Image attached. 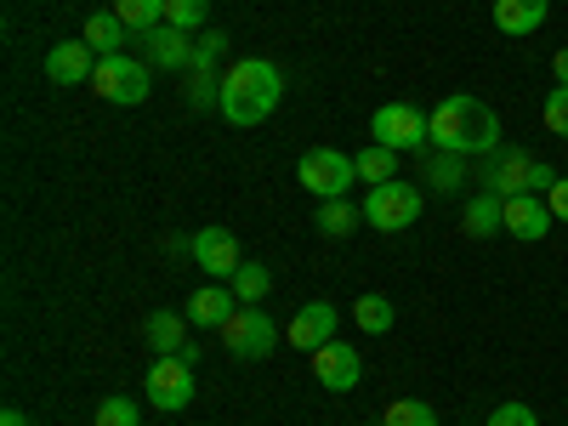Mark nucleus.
Listing matches in <instances>:
<instances>
[{
  "instance_id": "obj_30",
  "label": "nucleus",
  "mask_w": 568,
  "mask_h": 426,
  "mask_svg": "<svg viewBox=\"0 0 568 426\" xmlns=\"http://www.w3.org/2000/svg\"><path fill=\"white\" fill-rule=\"evenodd\" d=\"M540 120H546V131H551V136H562V142H568V85H551V91H546Z\"/></svg>"
},
{
  "instance_id": "obj_10",
  "label": "nucleus",
  "mask_w": 568,
  "mask_h": 426,
  "mask_svg": "<svg viewBox=\"0 0 568 426\" xmlns=\"http://www.w3.org/2000/svg\"><path fill=\"white\" fill-rule=\"evenodd\" d=\"M187 256H194V267H205L216 284H227L233 273L245 267V251H240V233H233V227H200Z\"/></svg>"
},
{
  "instance_id": "obj_29",
  "label": "nucleus",
  "mask_w": 568,
  "mask_h": 426,
  "mask_svg": "<svg viewBox=\"0 0 568 426\" xmlns=\"http://www.w3.org/2000/svg\"><path fill=\"white\" fill-rule=\"evenodd\" d=\"M227 45H233V34H222V29L194 34V74H211V69L227 58Z\"/></svg>"
},
{
  "instance_id": "obj_23",
  "label": "nucleus",
  "mask_w": 568,
  "mask_h": 426,
  "mask_svg": "<svg viewBox=\"0 0 568 426\" xmlns=\"http://www.w3.org/2000/svg\"><path fill=\"white\" fill-rule=\"evenodd\" d=\"M353 324L364 329V336H387V329L398 324V307H393L387 296H375V291H369V296L353 302Z\"/></svg>"
},
{
  "instance_id": "obj_7",
  "label": "nucleus",
  "mask_w": 568,
  "mask_h": 426,
  "mask_svg": "<svg viewBox=\"0 0 568 426\" xmlns=\"http://www.w3.org/2000/svg\"><path fill=\"white\" fill-rule=\"evenodd\" d=\"M562 171H551V165H540V160H529V154H517V149H506V154H495V165H489V194H500V200H517V194H551V182H557Z\"/></svg>"
},
{
  "instance_id": "obj_5",
  "label": "nucleus",
  "mask_w": 568,
  "mask_h": 426,
  "mask_svg": "<svg viewBox=\"0 0 568 426\" xmlns=\"http://www.w3.org/2000/svg\"><path fill=\"white\" fill-rule=\"evenodd\" d=\"M358 211H364L369 227H382V233H409V227L420 222V187L404 182V176H393V182H382V187H369Z\"/></svg>"
},
{
  "instance_id": "obj_28",
  "label": "nucleus",
  "mask_w": 568,
  "mask_h": 426,
  "mask_svg": "<svg viewBox=\"0 0 568 426\" xmlns=\"http://www.w3.org/2000/svg\"><path fill=\"white\" fill-rule=\"evenodd\" d=\"M382 426H438V409L426 404V398H393Z\"/></svg>"
},
{
  "instance_id": "obj_22",
  "label": "nucleus",
  "mask_w": 568,
  "mask_h": 426,
  "mask_svg": "<svg viewBox=\"0 0 568 426\" xmlns=\"http://www.w3.org/2000/svg\"><path fill=\"white\" fill-rule=\"evenodd\" d=\"M358 222H364V211L347 205V200H318V216H313V227L324 233V240H347Z\"/></svg>"
},
{
  "instance_id": "obj_35",
  "label": "nucleus",
  "mask_w": 568,
  "mask_h": 426,
  "mask_svg": "<svg viewBox=\"0 0 568 426\" xmlns=\"http://www.w3.org/2000/svg\"><path fill=\"white\" fill-rule=\"evenodd\" d=\"M0 426H29V415L23 409H7V415H0Z\"/></svg>"
},
{
  "instance_id": "obj_31",
  "label": "nucleus",
  "mask_w": 568,
  "mask_h": 426,
  "mask_svg": "<svg viewBox=\"0 0 568 426\" xmlns=\"http://www.w3.org/2000/svg\"><path fill=\"white\" fill-rule=\"evenodd\" d=\"M91 426H142V409H136V398H103Z\"/></svg>"
},
{
  "instance_id": "obj_24",
  "label": "nucleus",
  "mask_w": 568,
  "mask_h": 426,
  "mask_svg": "<svg viewBox=\"0 0 568 426\" xmlns=\"http://www.w3.org/2000/svg\"><path fill=\"white\" fill-rule=\"evenodd\" d=\"M227 284H233V296H240L245 307H262V296L273 291V273H267V262H245Z\"/></svg>"
},
{
  "instance_id": "obj_9",
  "label": "nucleus",
  "mask_w": 568,
  "mask_h": 426,
  "mask_svg": "<svg viewBox=\"0 0 568 426\" xmlns=\"http://www.w3.org/2000/svg\"><path fill=\"white\" fill-rule=\"evenodd\" d=\"M149 404L165 409V415H176V409L194 404V358H182V353L154 358V364H149Z\"/></svg>"
},
{
  "instance_id": "obj_20",
  "label": "nucleus",
  "mask_w": 568,
  "mask_h": 426,
  "mask_svg": "<svg viewBox=\"0 0 568 426\" xmlns=\"http://www.w3.org/2000/svg\"><path fill=\"white\" fill-rule=\"evenodd\" d=\"M420 182L433 187V194H460V187H466V154L433 149V154L420 160Z\"/></svg>"
},
{
  "instance_id": "obj_16",
  "label": "nucleus",
  "mask_w": 568,
  "mask_h": 426,
  "mask_svg": "<svg viewBox=\"0 0 568 426\" xmlns=\"http://www.w3.org/2000/svg\"><path fill=\"white\" fill-rule=\"evenodd\" d=\"M142 45H149V63H160V69H194V34H182L171 23L149 29Z\"/></svg>"
},
{
  "instance_id": "obj_21",
  "label": "nucleus",
  "mask_w": 568,
  "mask_h": 426,
  "mask_svg": "<svg viewBox=\"0 0 568 426\" xmlns=\"http://www.w3.org/2000/svg\"><path fill=\"white\" fill-rule=\"evenodd\" d=\"M142 329H149V347H154L160 358H171V353L194 358V347H187V313H154Z\"/></svg>"
},
{
  "instance_id": "obj_27",
  "label": "nucleus",
  "mask_w": 568,
  "mask_h": 426,
  "mask_svg": "<svg viewBox=\"0 0 568 426\" xmlns=\"http://www.w3.org/2000/svg\"><path fill=\"white\" fill-rule=\"evenodd\" d=\"M165 23L182 34H200L211 23V0H165Z\"/></svg>"
},
{
  "instance_id": "obj_6",
  "label": "nucleus",
  "mask_w": 568,
  "mask_h": 426,
  "mask_svg": "<svg viewBox=\"0 0 568 426\" xmlns=\"http://www.w3.org/2000/svg\"><path fill=\"white\" fill-rule=\"evenodd\" d=\"M296 176H302V187H307L313 200H347L353 182H358V165L342 149H307L302 165H296Z\"/></svg>"
},
{
  "instance_id": "obj_18",
  "label": "nucleus",
  "mask_w": 568,
  "mask_h": 426,
  "mask_svg": "<svg viewBox=\"0 0 568 426\" xmlns=\"http://www.w3.org/2000/svg\"><path fill=\"white\" fill-rule=\"evenodd\" d=\"M551 18V0H495V29L500 34H535Z\"/></svg>"
},
{
  "instance_id": "obj_12",
  "label": "nucleus",
  "mask_w": 568,
  "mask_h": 426,
  "mask_svg": "<svg viewBox=\"0 0 568 426\" xmlns=\"http://www.w3.org/2000/svg\"><path fill=\"white\" fill-rule=\"evenodd\" d=\"M313 382H318L324 393H353V387L364 382V358H358L347 342H329V347L313 353Z\"/></svg>"
},
{
  "instance_id": "obj_8",
  "label": "nucleus",
  "mask_w": 568,
  "mask_h": 426,
  "mask_svg": "<svg viewBox=\"0 0 568 426\" xmlns=\"http://www.w3.org/2000/svg\"><path fill=\"white\" fill-rule=\"evenodd\" d=\"M216 336H222V347H227L233 358L256 364V358H267V353L278 347V324L267 318V307H245V302H240V313H233Z\"/></svg>"
},
{
  "instance_id": "obj_13",
  "label": "nucleus",
  "mask_w": 568,
  "mask_h": 426,
  "mask_svg": "<svg viewBox=\"0 0 568 426\" xmlns=\"http://www.w3.org/2000/svg\"><path fill=\"white\" fill-rule=\"evenodd\" d=\"M98 52H91L85 40H58L52 52H45V80L52 85H91V74H98Z\"/></svg>"
},
{
  "instance_id": "obj_4",
  "label": "nucleus",
  "mask_w": 568,
  "mask_h": 426,
  "mask_svg": "<svg viewBox=\"0 0 568 426\" xmlns=\"http://www.w3.org/2000/svg\"><path fill=\"white\" fill-rule=\"evenodd\" d=\"M91 91H98L103 103H120V109H136V103H149V91H154V63H142V58H103L98 74H91Z\"/></svg>"
},
{
  "instance_id": "obj_2",
  "label": "nucleus",
  "mask_w": 568,
  "mask_h": 426,
  "mask_svg": "<svg viewBox=\"0 0 568 426\" xmlns=\"http://www.w3.org/2000/svg\"><path fill=\"white\" fill-rule=\"evenodd\" d=\"M278 98H284L278 63H267V58H240V63H227V74H222V103H216V114H222L227 125H262V120L278 109Z\"/></svg>"
},
{
  "instance_id": "obj_32",
  "label": "nucleus",
  "mask_w": 568,
  "mask_h": 426,
  "mask_svg": "<svg viewBox=\"0 0 568 426\" xmlns=\"http://www.w3.org/2000/svg\"><path fill=\"white\" fill-rule=\"evenodd\" d=\"M489 426H540V415H535L529 404L506 398V404H495V409H489Z\"/></svg>"
},
{
  "instance_id": "obj_25",
  "label": "nucleus",
  "mask_w": 568,
  "mask_h": 426,
  "mask_svg": "<svg viewBox=\"0 0 568 426\" xmlns=\"http://www.w3.org/2000/svg\"><path fill=\"white\" fill-rule=\"evenodd\" d=\"M353 165H358V182L364 187H382V182L398 176V154L393 149H364V154H353Z\"/></svg>"
},
{
  "instance_id": "obj_14",
  "label": "nucleus",
  "mask_w": 568,
  "mask_h": 426,
  "mask_svg": "<svg viewBox=\"0 0 568 426\" xmlns=\"http://www.w3.org/2000/svg\"><path fill=\"white\" fill-rule=\"evenodd\" d=\"M557 227V216H551V205H546V194H517V200H506V233L511 240H546V233Z\"/></svg>"
},
{
  "instance_id": "obj_19",
  "label": "nucleus",
  "mask_w": 568,
  "mask_h": 426,
  "mask_svg": "<svg viewBox=\"0 0 568 426\" xmlns=\"http://www.w3.org/2000/svg\"><path fill=\"white\" fill-rule=\"evenodd\" d=\"M125 34H131V29H125L120 12H91L85 29H80V40H85L98 58H120V52H125Z\"/></svg>"
},
{
  "instance_id": "obj_34",
  "label": "nucleus",
  "mask_w": 568,
  "mask_h": 426,
  "mask_svg": "<svg viewBox=\"0 0 568 426\" xmlns=\"http://www.w3.org/2000/svg\"><path fill=\"white\" fill-rule=\"evenodd\" d=\"M551 74H557V85H568V45H562V52L551 58Z\"/></svg>"
},
{
  "instance_id": "obj_26",
  "label": "nucleus",
  "mask_w": 568,
  "mask_h": 426,
  "mask_svg": "<svg viewBox=\"0 0 568 426\" xmlns=\"http://www.w3.org/2000/svg\"><path fill=\"white\" fill-rule=\"evenodd\" d=\"M114 12L125 18L131 34H149V29L165 23V0H114Z\"/></svg>"
},
{
  "instance_id": "obj_11",
  "label": "nucleus",
  "mask_w": 568,
  "mask_h": 426,
  "mask_svg": "<svg viewBox=\"0 0 568 426\" xmlns=\"http://www.w3.org/2000/svg\"><path fill=\"white\" fill-rule=\"evenodd\" d=\"M336 329H342V307L336 302H307V307H296V318H291V347L296 353H318V347H329L336 342Z\"/></svg>"
},
{
  "instance_id": "obj_33",
  "label": "nucleus",
  "mask_w": 568,
  "mask_h": 426,
  "mask_svg": "<svg viewBox=\"0 0 568 426\" xmlns=\"http://www.w3.org/2000/svg\"><path fill=\"white\" fill-rule=\"evenodd\" d=\"M546 205H551V216H557V222H568V176H557V182H551Z\"/></svg>"
},
{
  "instance_id": "obj_3",
  "label": "nucleus",
  "mask_w": 568,
  "mask_h": 426,
  "mask_svg": "<svg viewBox=\"0 0 568 426\" xmlns=\"http://www.w3.org/2000/svg\"><path fill=\"white\" fill-rule=\"evenodd\" d=\"M369 136H375V149L420 154V149H433V114H420L415 103H382L369 114Z\"/></svg>"
},
{
  "instance_id": "obj_17",
  "label": "nucleus",
  "mask_w": 568,
  "mask_h": 426,
  "mask_svg": "<svg viewBox=\"0 0 568 426\" xmlns=\"http://www.w3.org/2000/svg\"><path fill=\"white\" fill-rule=\"evenodd\" d=\"M460 233L466 240H495V233H506V200L484 187V194L460 211Z\"/></svg>"
},
{
  "instance_id": "obj_1",
  "label": "nucleus",
  "mask_w": 568,
  "mask_h": 426,
  "mask_svg": "<svg viewBox=\"0 0 568 426\" xmlns=\"http://www.w3.org/2000/svg\"><path fill=\"white\" fill-rule=\"evenodd\" d=\"M433 149L444 154H500V114L471 98V91H455V98H444L433 109Z\"/></svg>"
},
{
  "instance_id": "obj_15",
  "label": "nucleus",
  "mask_w": 568,
  "mask_h": 426,
  "mask_svg": "<svg viewBox=\"0 0 568 426\" xmlns=\"http://www.w3.org/2000/svg\"><path fill=\"white\" fill-rule=\"evenodd\" d=\"M233 313H240V296H233V284H205V291L187 296V324H200V329H222Z\"/></svg>"
}]
</instances>
